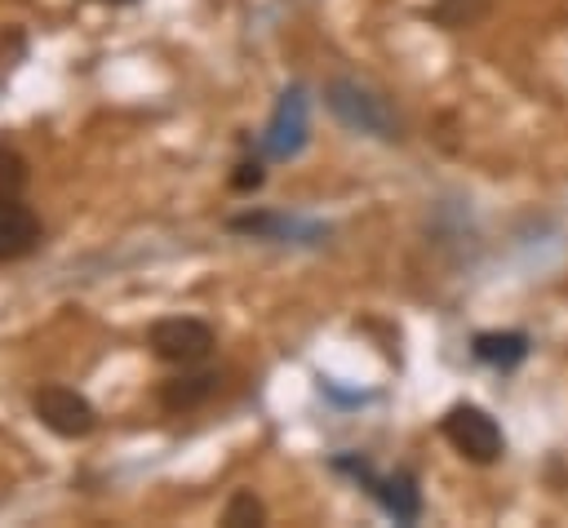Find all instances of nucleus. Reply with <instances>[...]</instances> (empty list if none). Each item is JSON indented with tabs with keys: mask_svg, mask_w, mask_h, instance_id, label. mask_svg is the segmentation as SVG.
Segmentation results:
<instances>
[{
	"mask_svg": "<svg viewBox=\"0 0 568 528\" xmlns=\"http://www.w3.org/2000/svg\"><path fill=\"white\" fill-rule=\"evenodd\" d=\"M93 4H133V0H93Z\"/></svg>",
	"mask_w": 568,
	"mask_h": 528,
	"instance_id": "nucleus-15",
	"label": "nucleus"
},
{
	"mask_svg": "<svg viewBox=\"0 0 568 528\" xmlns=\"http://www.w3.org/2000/svg\"><path fill=\"white\" fill-rule=\"evenodd\" d=\"M146 346L155 359L173 364V368H195L213 355V328L204 319H191V315H173V319H160L151 324L146 333Z\"/></svg>",
	"mask_w": 568,
	"mask_h": 528,
	"instance_id": "nucleus-3",
	"label": "nucleus"
},
{
	"mask_svg": "<svg viewBox=\"0 0 568 528\" xmlns=\"http://www.w3.org/2000/svg\"><path fill=\"white\" fill-rule=\"evenodd\" d=\"M213 390H217V373H186V377H173V382L160 386V404H164L169 413H191V408H200Z\"/></svg>",
	"mask_w": 568,
	"mask_h": 528,
	"instance_id": "nucleus-8",
	"label": "nucleus"
},
{
	"mask_svg": "<svg viewBox=\"0 0 568 528\" xmlns=\"http://www.w3.org/2000/svg\"><path fill=\"white\" fill-rule=\"evenodd\" d=\"M475 359L479 364H493V368H515L524 355H528V337L524 333H479L470 342Z\"/></svg>",
	"mask_w": 568,
	"mask_h": 528,
	"instance_id": "nucleus-10",
	"label": "nucleus"
},
{
	"mask_svg": "<svg viewBox=\"0 0 568 528\" xmlns=\"http://www.w3.org/2000/svg\"><path fill=\"white\" fill-rule=\"evenodd\" d=\"M324 102H328V111H333L346 129L373 133V138H382V142H395V138H399V120H395V111L386 106V98H377V93H373L368 84H359V80H328Z\"/></svg>",
	"mask_w": 568,
	"mask_h": 528,
	"instance_id": "nucleus-1",
	"label": "nucleus"
},
{
	"mask_svg": "<svg viewBox=\"0 0 568 528\" xmlns=\"http://www.w3.org/2000/svg\"><path fill=\"white\" fill-rule=\"evenodd\" d=\"M36 244H40V217L18 195L0 200V262L27 257Z\"/></svg>",
	"mask_w": 568,
	"mask_h": 528,
	"instance_id": "nucleus-7",
	"label": "nucleus"
},
{
	"mask_svg": "<svg viewBox=\"0 0 568 528\" xmlns=\"http://www.w3.org/2000/svg\"><path fill=\"white\" fill-rule=\"evenodd\" d=\"M231 231H244V235H262V240H284V235H302L306 244H315L324 231L320 226H302V222H288L280 213H240L231 217Z\"/></svg>",
	"mask_w": 568,
	"mask_h": 528,
	"instance_id": "nucleus-9",
	"label": "nucleus"
},
{
	"mask_svg": "<svg viewBox=\"0 0 568 528\" xmlns=\"http://www.w3.org/2000/svg\"><path fill=\"white\" fill-rule=\"evenodd\" d=\"M484 9H488V0H435V18L444 27H470L484 18Z\"/></svg>",
	"mask_w": 568,
	"mask_h": 528,
	"instance_id": "nucleus-12",
	"label": "nucleus"
},
{
	"mask_svg": "<svg viewBox=\"0 0 568 528\" xmlns=\"http://www.w3.org/2000/svg\"><path fill=\"white\" fill-rule=\"evenodd\" d=\"M439 430H444V439H448L466 461H475V466H493V461L506 453L501 426H497L484 408H475V404H453V408L444 413Z\"/></svg>",
	"mask_w": 568,
	"mask_h": 528,
	"instance_id": "nucleus-2",
	"label": "nucleus"
},
{
	"mask_svg": "<svg viewBox=\"0 0 568 528\" xmlns=\"http://www.w3.org/2000/svg\"><path fill=\"white\" fill-rule=\"evenodd\" d=\"M231 186H235V191H257V186H262V164H257V160H244V164L235 169Z\"/></svg>",
	"mask_w": 568,
	"mask_h": 528,
	"instance_id": "nucleus-14",
	"label": "nucleus"
},
{
	"mask_svg": "<svg viewBox=\"0 0 568 528\" xmlns=\"http://www.w3.org/2000/svg\"><path fill=\"white\" fill-rule=\"evenodd\" d=\"M266 519V506L253 497V488H235L226 510H222V524L226 528H244V524H262Z\"/></svg>",
	"mask_w": 568,
	"mask_h": 528,
	"instance_id": "nucleus-11",
	"label": "nucleus"
},
{
	"mask_svg": "<svg viewBox=\"0 0 568 528\" xmlns=\"http://www.w3.org/2000/svg\"><path fill=\"white\" fill-rule=\"evenodd\" d=\"M337 470H351L377 501L382 510L395 519V524H413L422 515V493H417V479L408 470H395V475H373L368 461H355V457H337Z\"/></svg>",
	"mask_w": 568,
	"mask_h": 528,
	"instance_id": "nucleus-5",
	"label": "nucleus"
},
{
	"mask_svg": "<svg viewBox=\"0 0 568 528\" xmlns=\"http://www.w3.org/2000/svg\"><path fill=\"white\" fill-rule=\"evenodd\" d=\"M22 186H27V160H22L13 146L0 142V200L18 195Z\"/></svg>",
	"mask_w": 568,
	"mask_h": 528,
	"instance_id": "nucleus-13",
	"label": "nucleus"
},
{
	"mask_svg": "<svg viewBox=\"0 0 568 528\" xmlns=\"http://www.w3.org/2000/svg\"><path fill=\"white\" fill-rule=\"evenodd\" d=\"M302 146H306V89L293 84L275 102V115H271V124L262 133V151L271 160H293Z\"/></svg>",
	"mask_w": 568,
	"mask_h": 528,
	"instance_id": "nucleus-6",
	"label": "nucleus"
},
{
	"mask_svg": "<svg viewBox=\"0 0 568 528\" xmlns=\"http://www.w3.org/2000/svg\"><path fill=\"white\" fill-rule=\"evenodd\" d=\"M31 413H36L40 426L53 430L58 439H84V435L93 430V422H98L93 404H89L80 390H71V386H40V390L31 395Z\"/></svg>",
	"mask_w": 568,
	"mask_h": 528,
	"instance_id": "nucleus-4",
	"label": "nucleus"
}]
</instances>
